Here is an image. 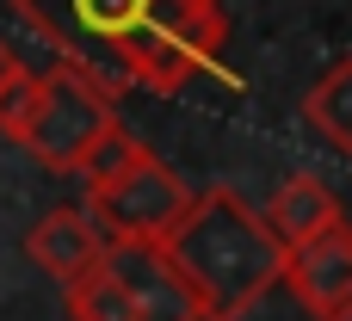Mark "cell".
<instances>
[{"mask_svg": "<svg viewBox=\"0 0 352 321\" xmlns=\"http://www.w3.org/2000/svg\"><path fill=\"white\" fill-rule=\"evenodd\" d=\"M19 19L62 49L68 68L118 87L179 93L223 56V0H12Z\"/></svg>", "mask_w": 352, "mask_h": 321, "instance_id": "obj_1", "label": "cell"}, {"mask_svg": "<svg viewBox=\"0 0 352 321\" xmlns=\"http://www.w3.org/2000/svg\"><path fill=\"white\" fill-rule=\"evenodd\" d=\"M161 260L198 303V321H241L278 285L285 247L235 186H210V192H192L186 217L161 241Z\"/></svg>", "mask_w": 352, "mask_h": 321, "instance_id": "obj_2", "label": "cell"}, {"mask_svg": "<svg viewBox=\"0 0 352 321\" xmlns=\"http://www.w3.org/2000/svg\"><path fill=\"white\" fill-rule=\"evenodd\" d=\"M111 130H118L111 93H105L93 74L56 62V68L31 74V105H25L12 142H19L31 161L56 167V173H80V161H87Z\"/></svg>", "mask_w": 352, "mask_h": 321, "instance_id": "obj_3", "label": "cell"}, {"mask_svg": "<svg viewBox=\"0 0 352 321\" xmlns=\"http://www.w3.org/2000/svg\"><path fill=\"white\" fill-rule=\"evenodd\" d=\"M186 204H192V192H186V179L167 167V161H155L148 148H136L111 179H99V186H87V198H80V210L93 217V229L105 235V247L111 241H167V229L186 217Z\"/></svg>", "mask_w": 352, "mask_h": 321, "instance_id": "obj_4", "label": "cell"}, {"mask_svg": "<svg viewBox=\"0 0 352 321\" xmlns=\"http://www.w3.org/2000/svg\"><path fill=\"white\" fill-rule=\"evenodd\" d=\"M278 285L297 297V309L309 321H352V235H346V223L322 229L316 241L285 247Z\"/></svg>", "mask_w": 352, "mask_h": 321, "instance_id": "obj_5", "label": "cell"}, {"mask_svg": "<svg viewBox=\"0 0 352 321\" xmlns=\"http://www.w3.org/2000/svg\"><path fill=\"white\" fill-rule=\"evenodd\" d=\"M105 266L130 291V321H198V303L186 297V285L173 278L155 241H111Z\"/></svg>", "mask_w": 352, "mask_h": 321, "instance_id": "obj_6", "label": "cell"}, {"mask_svg": "<svg viewBox=\"0 0 352 321\" xmlns=\"http://www.w3.org/2000/svg\"><path fill=\"white\" fill-rule=\"evenodd\" d=\"M25 254H31L56 285H74L80 272H93V266L105 260V235L93 229V217H87L80 204H56L50 217H37V223H31Z\"/></svg>", "mask_w": 352, "mask_h": 321, "instance_id": "obj_7", "label": "cell"}, {"mask_svg": "<svg viewBox=\"0 0 352 321\" xmlns=\"http://www.w3.org/2000/svg\"><path fill=\"white\" fill-rule=\"evenodd\" d=\"M260 217H266V229H272V241H278V247L316 241L322 229L346 223V217H340V198H334V192H328V179H316V173H291V179L278 186L272 210H260Z\"/></svg>", "mask_w": 352, "mask_h": 321, "instance_id": "obj_8", "label": "cell"}, {"mask_svg": "<svg viewBox=\"0 0 352 321\" xmlns=\"http://www.w3.org/2000/svg\"><path fill=\"white\" fill-rule=\"evenodd\" d=\"M346 99H352V62H334L309 93H303V124L322 130L328 148H352V124H346Z\"/></svg>", "mask_w": 352, "mask_h": 321, "instance_id": "obj_9", "label": "cell"}, {"mask_svg": "<svg viewBox=\"0 0 352 321\" xmlns=\"http://www.w3.org/2000/svg\"><path fill=\"white\" fill-rule=\"evenodd\" d=\"M62 303H68V321H130V291L111 278L105 260L80 272L74 285H62Z\"/></svg>", "mask_w": 352, "mask_h": 321, "instance_id": "obj_10", "label": "cell"}, {"mask_svg": "<svg viewBox=\"0 0 352 321\" xmlns=\"http://www.w3.org/2000/svg\"><path fill=\"white\" fill-rule=\"evenodd\" d=\"M19 74H25V62H19V56L6 49V37H0V99H6V87H12Z\"/></svg>", "mask_w": 352, "mask_h": 321, "instance_id": "obj_11", "label": "cell"}]
</instances>
